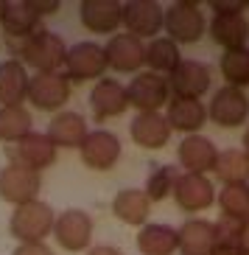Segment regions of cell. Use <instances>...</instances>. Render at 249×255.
Masks as SVG:
<instances>
[{"instance_id": "obj_1", "label": "cell", "mask_w": 249, "mask_h": 255, "mask_svg": "<svg viewBox=\"0 0 249 255\" xmlns=\"http://www.w3.org/2000/svg\"><path fill=\"white\" fill-rule=\"evenodd\" d=\"M8 51L20 56V65L34 68V73H56L65 68V56H68V45L62 42L59 34H53L48 28H39L37 34H31L25 39H6Z\"/></svg>"}, {"instance_id": "obj_2", "label": "cell", "mask_w": 249, "mask_h": 255, "mask_svg": "<svg viewBox=\"0 0 249 255\" xmlns=\"http://www.w3.org/2000/svg\"><path fill=\"white\" fill-rule=\"evenodd\" d=\"M53 225H56L53 208L37 199V202L14 208V213L8 219V233L20 244H42L48 236H53Z\"/></svg>"}, {"instance_id": "obj_3", "label": "cell", "mask_w": 249, "mask_h": 255, "mask_svg": "<svg viewBox=\"0 0 249 255\" xmlns=\"http://www.w3.org/2000/svg\"><path fill=\"white\" fill-rule=\"evenodd\" d=\"M163 31H166L168 39L176 42V45L199 42L202 34L207 31V20H204L202 6L199 3H190V0H176V3H171L166 8Z\"/></svg>"}, {"instance_id": "obj_4", "label": "cell", "mask_w": 249, "mask_h": 255, "mask_svg": "<svg viewBox=\"0 0 249 255\" xmlns=\"http://www.w3.org/2000/svg\"><path fill=\"white\" fill-rule=\"evenodd\" d=\"M126 98L129 107H135L137 113H160L171 101L168 79L160 73H151V70H140L126 84Z\"/></svg>"}, {"instance_id": "obj_5", "label": "cell", "mask_w": 249, "mask_h": 255, "mask_svg": "<svg viewBox=\"0 0 249 255\" xmlns=\"http://www.w3.org/2000/svg\"><path fill=\"white\" fill-rule=\"evenodd\" d=\"M6 157L11 165H23L28 171H45L56 163V146L51 143V137L42 132H31L23 140L6 146Z\"/></svg>"}, {"instance_id": "obj_6", "label": "cell", "mask_w": 249, "mask_h": 255, "mask_svg": "<svg viewBox=\"0 0 249 255\" xmlns=\"http://www.w3.org/2000/svg\"><path fill=\"white\" fill-rule=\"evenodd\" d=\"M106 70V53L98 42H76L65 56V76L70 82H98Z\"/></svg>"}, {"instance_id": "obj_7", "label": "cell", "mask_w": 249, "mask_h": 255, "mask_svg": "<svg viewBox=\"0 0 249 255\" xmlns=\"http://www.w3.org/2000/svg\"><path fill=\"white\" fill-rule=\"evenodd\" d=\"M70 98V79L62 70L56 73H34L28 79V101L42 113H56Z\"/></svg>"}, {"instance_id": "obj_8", "label": "cell", "mask_w": 249, "mask_h": 255, "mask_svg": "<svg viewBox=\"0 0 249 255\" xmlns=\"http://www.w3.org/2000/svg\"><path fill=\"white\" fill-rule=\"evenodd\" d=\"M168 90L171 98H199L210 90V68L199 59H182L168 73Z\"/></svg>"}, {"instance_id": "obj_9", "label": "cell", "mask_w": 249, "mask_h": 255, "mask_svg": "<svg viewBox=\"0 0 249 255\" xmlns=\"http://www.w3.org/2000/svg\"><path fill=\"white\" fill-rule=\"evenodd\" d=\"M207 118H210L216 127H224V129L241 127L244 121L249 118V98H247V93L238 90V87L224 84L221 90L213 93L210 104H207Z\"/></svg>"}, {"instance_id": "obj_10", "label": "cell", "mask_w": 249, "mask_h": 255, "mask_svg": "<svg viewBox=\"0 0 249 255\" xmlns=\"http://www.w3.org/2000/svg\"><path fill=\"white\" fill-rule=\"evenodd\" d=\"M39 188H42V177L37 171H28L23 165H11L0 168V199L11 202L14 208L28 202H37Z\"/></svg>"}, {"instance_id": "obj_11", "label": "cell", "mask_w": 249, "mask_h": 255, "mask_svg": "<svg viewBox=\"0 0 249 255\" xmlns=\"http://www.w3.org/2000/svg\"><path fill=\"white\" fill-rule=\"evenodd\" d=\"M163 20H166V8L154 0H129V3H123V28H126V34H132L137 39L160 37Z\"/></svg>"}, {"instance_id": "obj_12", "label": "cell", "mask_w": 249, "mask_h": 255, "mask_svg": "<svg viewBox=\"0 0 249 255\" xmlns=\"http://www.w3.org/2000/svg\"><path fill=\"white\" fill-rule=\"evenodd\" d=\"M53 236H56V244L68 253H79V250H87L92 241V219L84 213V210H65L56 216V225H53Z\"/></svg>"}, {"instance_id": "obj_13", "label": "cell", "mask_w": 249, "mask_h": 255, "mask_svg": "<svg viewBox=\"0 0 249 255\" xmlns=\"http://www.w3.org/2000/svg\"><path fill=\"white\" fill-rule=\"evenodd\" d=\"M121 160V140L109 129H95L82 143V163L92 171H109Z\"/></svg>"}, {"instance_id": "obj_14", "label": "cell", "mask_w": 249, "mask_h": 255, "mask_svg": "<svg viewBox=\"0 0 249 255\" xmlns=\"http://www.w3.org/2000/svg\"><path fill=\"white\" fill-rule=\"evenodd\" d=\"M106 53V68L118 70V73H140L146 65V45L143 39L132 37V34H112L109 42L104 45Z\"/></svg>"}, {"instance_id": "obj_15", "label": "cell", "mask_w": 249, "mask_h": 255, "mask_svg": "<svg viewBox=\"0 0 249 255\" xmlns=\"http://www.w3.org/2000/svg\"><path fill=\"white\" fill-rule=\"evenodd\" d=\"M174 199L182 210L202 213V210H207L216 202V188H213V182L204 174H185L182 171L179 180H176V188H174Z\"/></svg>"}, {"instance_id": "obj_16", "label": "cell", "mask_w": 249, "mask_h": 255, "mask_svg": "<svg viewBox=\"0 0 249 255\" xmlns=\"http://www.w3.org/2000/svg\"><path fill=\"white\" fill-rule=\"evenodd\" d=\"M82 25L92 34H115L123 25V3L118 0H82Z\"/></svg>"}, {"instance_id": "obj_17", "label": "cell", "mask_w": 249, "mask_h": 255, "mask_svg": "<svg viewBox=\"0 0 249 255\" xmlns=\"http://www.w3.org/2000/svg\"><path fill=\"white\" fill-rule=\"evenodd\" d=\"M176 157H179V165L185 168V174H207L216 168L219 149H216V143L210 137L188 135V137H182L179 149H176Z\"/></svg>"}, {"instance_id": "obj_18", "label": "cell", "mask_w": 249, "mask_h": 255, "mask_svg": "<svg viewBox=\"0 0 249 255\" xmlns=\"http://www.w3.org/2000/svg\"><path fill=\"white\" fill-rule=\"evenodd\" d=\"M90 107L95 121H106V118H118L129 110V98H126V87L115 79H98L95 87L90 93Z\"/></svg>"}, {"instance_id": "obj_19", "label": "cell", "mask_w": 249, "mask_h": 255, "mask_svg": "<svg viewBox=\"0 0 249 255\" xmlns=\"http://www.w3.org/2000/svg\"><path fill=\"white\" fill-rule=\"evenodd\" d=\"M45 135L51 137V143L56 149H82V143L90 135V129H87V121L79 113L62 110V113H56L51 118Z\"/></svg>"}, {"instance_id": "obj_20", "label": "cell", "mask_w": 249, "mask_h": 255, "mask_svg": "<svg viewBox=\"0 0 249 255\" xmlns=\"http://www.w3.org/2000/svg\"><path fill=\"white\" fill-rule=\"evenodd\" d=\"M207 34L224 51H238L249 42V20L244 14H213L207 23Z\"/></svg>"}, {"instance_id": "obj_21", "label": "cell", "mask_w": 249, "mask_h": 255, "mask_svg": "<svg viewBox=\"0 0 249 255\" xmlns=\"http://www.w3.org/2000/svg\"><path fill=\"white\" fill-rule=\"evenodd\" d=\"M168 113L166 121L171 132H182V135H199V129L207 124V107L202 101H193V98H171L168 101Z\"/></svg>"}, {"instance_id": "obj_22", "label": "cell", "mask_w": 249, "mask_h": 255, "mask_svg": "<svg viewBox=\"0 0 249 255\" xmlns=\"http://www.w3.org/2000/svg\"><path fill=\"white\" fill-rule=\"evenodd\" d=\"M129 132H132V140L143 149H163L171 140V127L166 115L160 113H137Z\"/></svg>"}, {"instance_id": "obj_23", "label": "cell", "mask_w": 249, "mask_h": 255, "mask_svg": "<svg viewBox=\"0 0 249 255\" xmlns=\"http://www.w3.org/2000/svg\"><path fill=\"white\" fill-rule=\"evenodd\" d=\"M28 70L17 59L0 62V107H23L28 101Z\"/></svg>"}, {"instance_id": "obj_24", "label": "cell", "mask_w": 249, "mask_h": 255, "mask_svg": "<svg viewBox=\"0 0 249 255\" xmlns=\"http://www.w3.org/2000/svg\"><path fill=\"white\" fill-rule=\"evenodd\" d=\"M176 239H179L182 255H213V250H216L213 222H207V219H188L176 230Z\"/></svg>"}, {"instance_id": "obj_25", "label": "cell", "mask_w": 249, "mask_h": 255, "mask_svg": "<svg viewBox=\"0 0 249 255\" xmlns=\"http://www.w3.org/2000/svg\"><path fill=\"white\" fill-rule=\"evenodd\" d=\"M149 210H151V202L146 191H140V188H123L112 199V213L123 225H132V227L149 225Z\"/></svg>"}, {"instance_id": "obj_26", "label": "cell", "mask_w": 249, "mask_h": 255, "mask_svg": "<svg viewBox=\"0 0 249 255\" xmlns=\"http://www.w3.org/2000/svg\"><path fill=\"white\" fill-rule=\"evenodd\" d=\"M176 250H179V239L171 225L149 222L137 233V253L140 255H174Z\"/></svg>"}, {"instance_id": "obj_27", "label": "cell", "mask_w": 249, "mask_h": 255, "mask_svg": "<svg viewBox=\"0 0 249 255\" xmlns=\"http://www.w3.org/2000/svg\"><path fill=\"white\" fill-rule=\"evenodd\" d=\"M0 25H3L6 39H25L39 31V17L34 11H28V6H25L23 0L20 3H6V11L0 17Z\"/></svg>"}, {"instance_id": "obj_28", "label": "cell", "mask_w": 249, "mask_h": 255, "mask_svg": "<svg viewBox=\"0 0 249 255\" xmlns=\"http://www.w3.org/2000/svg\"><path fill=\"white\" fill-rule=\"evenodd\" d=\"M179 62H182V53H179V45H176V42H171L168 37L149 39V45H146V65H149L151 73L166 76V73H171Z\"/></svg>"}, {"instance_id": "obj_29", "label": "cell", "mask_w": 249, "mask_h": 255, "mask_svg": "<svg viewBox=\"0 0 249 255\" xmlns=\"http://www.w3.org/2000/svg\"><path fill=\"white\" fill-rule=\"evenodd\" d=\"M213 171L224 185H244L249 182V157L244 154V149H224L219 151Z\"/></svg>"}, {"instance_id": "obj_30", "label": "cell", "mask_w": 249, "mask_h": 255, "mask_svg": "<svg viewBox=\"0 0 249 255\" xmlns=\"http://www.w3.org/2000/svg\"><path fill=\"white\" fill-rule=\"evenodd\" d=\"M216 202L221 208V216L233 222H249V182L244 185H224L216 194Z\"/></svg>"}, {"instance_id": "obj_31", "label": "cell", "mask_w": 249, "mask_h": 255, "mask_svg": "<svg viewBox=\"0 0 249 255\" xmlns=\"http://www.w3.org/2000/svg\"><path fill=\"white\" fill-rule=\"evenodd\" d=\"M31 132V113L25 107H0V140L17 143Z\"/></svg>"}, {"instance_id": "obj_32", "label": "cell", "mask_w": 249, "mask_h": 255, "mask_svg": "<svg viewBox=\"0 0 249 255\" xmlns=\"http://www.w3.org/2000/svg\"><path fill=\"white\" fill-rule=\"evenodd\" d=\"M221 76L227 79L230 87H249V48H238V51H224L221 56Z\"/></svg>"}, {"instance_id": "obj_33", "label": "cell", "mask_w": 249, "mask_h": 255, "mask_svg": "<svg viewBox=\"0 0 249 255\" xmlns=\"http://www.w3.org/2000/svg\"><path fill=\"white\" fill-rule=\"evenodd\" d=\"M176 180H179V171H176L174 165H154V171L146 180V196H149V202H163L168 194L174 196Z\"/></svg>"}, {"instance_id": "obj_34", "label": "cell", "mask_w": 249, "mask_h": 255, "mask_svg": "<svg viewBox=\"0 0 249 255\" xmlns=\"http://www.w3.org/2000/svg\"><path fill=\"white\" fill-rule=\"evenodd\" d=\"M213 233H216V250L213 253H233V255H244L241 253V222L221 216L219 222H213Z\"/></svg>"}, {"instance_id": "obj_35", "label": "cell", "mask_w": 249, "mask_h": 255, "mask_svg": "<svg viewBox=\"0 0 249 255\" xmlns=\"http://www.w3.org/2000/svg\"><path fill=\"white\" fill-rule=\"evenodd\" d=\"M25 6H28V11H34L37 17H45V14H56L59 11V0H23Z\"/></svg>"}, {"instance_id": "obj_36", "label": "cell", "mask_w": 249, "mask_h": 255, "mask_svg": "<svg viewBox=\"0 0 249 255\" xmlns=\"http://www.w3.org/2000/svg\"><path fill=\"white\" fill-rule=\"evenodd\" d=\"M210 6L216 14H244L247 3L244 0H213Z\"/></svg>"}, {"instance_id": "obj_37", "label": "cell", "mask_w": 249, "mask_h": 255, "mask_svg": "<svg viewBox=\"0 0 249 255\" xmlns=\"http://www.w3.org/2000/svg\"><path fill=\"white\" fill-rule=\"evenodd\" d=\"M11 255H53V250L42 241V244H20Z\"/></svg>"}, {"instance_id": "obj_38", "label": "cell", "mask_w": 249, "mask_h": 255, "mask_svg": "<svg viewBox=\"0 0 249 255\" xmlns=\"http://www.w3.org/2000/svg\"><path fill=\"white\" fill-rule=\"evenodd\" d=\"M87 255H123L118 247H109V244H98V247H90Z\"/></svg>"}, {"instance_id": "obj_39", "label": "cell", "mask_w": 249, "mask_h": 255, "mask_svg": "<svg viewBox=\"0 0 249 255\" xmlns=\"http://www.w3.org/2000/svg\"><path fill=\"white\" fill-rule=\"evenodd\" d=\"M241 253L249 255V222L241 225Z\"/></svg>"}, {"instance_id": "obj_40", "label": "cell", "mask_w": 249, "mask_h": 255, "mask_svg": "<svg viewBox=\"0 0 249 255\" xmlns=\"http://www.w3.org/2000/svg\"><path fill=\"white\" fill-rule=\"evenodd\" d=\"M241 146H244V154L249 157V129L244 132V143H241Z\"/></svg>"}, {"instance_id": "obj_41", "label": "cell", "mask_w": 249, "mask_h": 255, "mask_svg": "<svg viewBox=\"0 0 249 255\" xmlns=\"http://www.w3.org/2000/svg\"><path fill=\"white\" fill-rule=\"evenodd\" d=\"M3 11H6V3H3V0H0V17H3Z\"/></svg>"}, {"instance_id": "obj_42", "label": "cell", "mask_w": 249, "mask_h": 255, "mask_svg": "<svg viewBox=\"0 0 249 255\" xmlns=\"http://www.w3.org/2000/svg\"><path fill=\"white\" fill-rule=\"evenodd\" d=\"M213 255H233V253H213Z\"/></svg>"}, {"instance_id": "obj_43", "label": "cell", "mask_w": 249, "mask_h": 255, "mask_svg": "<svg viewBox=\"0 0 249 255\" xmlns=\"http://www.w3.org/2000/svg\"><path fill=\"white\" fill-rule=\"evenodd\" d=\"M247 8H249V3H247Z\"/></svg>"}]
</instances>
